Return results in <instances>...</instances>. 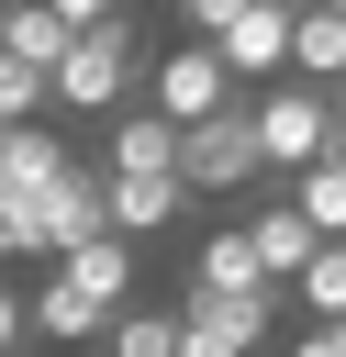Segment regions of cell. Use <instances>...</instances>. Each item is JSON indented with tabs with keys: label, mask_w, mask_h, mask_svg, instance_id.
<instances>
[{
	"label": "cell",
	"mask_w": 346,
	"mask_h": 357,
	"mask_svg": "<svg viewBox=\"0 0 346 357\" xmlns=\"http://www.w3.org/2000/svg\"><path fill=\"white\" fill-rule=\"evenodd\" d=\"M246 234H257V257H268V279H279V290L324 257V234H313V212H301L290 190H279V201H257V212H246Z\"/></svg>",
	"instance_id": "ba28073f"
},
{
	"label": "cell",
	"mask_w": 346,
	"mask_h": 357,
	"mask_svg": "<svg viewBox=\"0 0 346 357\" xmlns=\"http://www.w3.org/2000/svg\"><path fill=\"white\" fill-rule=\"evenodd\" d=\"M56 279H78L100 312H134V234H100V245H78Z\"/></svg>",
	"instance_id": "7c38bea8"
},
{
	"label": "cell",
	"mask_w": 346,
	"mask_h": 357,
	"mask_svg": "<svg viewBox=\"0 0 346 357\" xmlns=\"http://www.w3.org/2000/svg\"><path fill=\"white\" fill-rule=\"evenodd\" d=\"M179 178H190V201H234V190H257V178H268L257 100H234L223 123H190V156H179Z\"/></svg>",
	"instance_id": "3957f363"
},
{
	"label": "cell",
	"mask_w": 346,
	"mask_h": 357,
	"mask_svg": "<svg viewBox=\"0 0 346 357\" xmlns=\"http://www.w3.org/2000/svg\"><path fill=\"white\" fill-rule=\"evenodd\" d=\"M78 56V33L56 22V0H0V67H33V78H56Z\"/></svg>",
	"instance_id": "52a82bcc"
},
{
	"label": "cell",
	"mask_w": 346,
	"mask_h": 357,
	"mask_svg": "<svg viewBox=\"0 0 346 357\" xmlns=\"http://www.w3.org/2000/svg\"><path fill=\"white\" fill-rule=\"evenodd\" d=\"M179 156H190V134L145 100V112H123V123H100V167L112 178H179Z\"/></svg>",
	"instance_id": "8992f818"
},
{
	"label": "cell",
	"mask_w": 346,
	"mask_h": 357,
	"mask_svg": "<svg viewBox=\"0 0 346 357\" xmlns=\"http://www.w3.org/2000/svg\"><path fill=\"white\" fill-rule=\"evenodd\" d=\"M290 301H301V324H346V245H324V257L290 279Z\"/></svg>",
	"instance_id": "2e32d148"
},
{
	"label": "cell",
	"mask_w": 346,
	"mask_h": 357,
	"mask_svg": "<svg viewBox=\"0 0 346 357\" xmlns=\"http://www.w3.org/2000/svg\"><path fill=\"white\" fill-rule=\"evenodd\" d=\"M190 290H279V279H268V257H257L246 223H212L201 257H190Z\"/></svg>",
	"instance_id": "30bf717a"
},
{
	"label": "cell",
	"mask_w": 346,
	"mask_h": 357,
	"mask_svg": "<svg viewBox=\"0 0 346 357\" xmlns=\"http://www.w3.org/2000/svg\"><path fill=\"white\" fill-rule=\"evenodd\" d=\"M257 134H268V178L290 190L301 167H324V156H335V89H301V78L257 89Z\"/></svg>",
	"instance_id": "7a4b0ae2"
},
{
	"label": "cell",
	"mask_w": 346,
	"mask_h": 357,
	"mask_svg": "<svg viewBox=\"0 0 346 357\" xmlns=\"http://www.w3.org/2000/svg\"><path fill=\"white\" fill-rule=\"evenodd\" d=\"M145 100H156V112L190 134V123H223L234 100H257V89L223 67V45H179V56H156V89H145Z\"/></svg>",
	"instance_id": "5b68a950"
},
{
	"label": "cell",
	"mask_w": 346,
	"mask_h": 357,
	"mask_svg": "<svg viewBox=\"0 0 346 357\" xmlns=\"http://www.w3.org/2000/svg\"><path fill=\"white\" fill-rule=\"evenodd\" d=\"M179 346H190L179 312H123V324L100 335V357H179Z\"/></svg>",
	"instance_id": "9a60e30c"
},
{
	"label": "cell",
	"mask_w": 346,
	"mask_h": 357,
	"mask_svg": "<svg viewBox=\"0 0 346 357\" xmlns=\"http://www.w3.org/2000/svg\"><path fill=\"white\" fill-rule=\"evenodd\" d=\"M279 357H346V324H301V335H290Z\"/></svg>",
	"instance_id": "ffe728a7"
},
{
	"label": "cell",
	"mask_w": 346,
	"mask_h": 357,
	"mask_svg": "<svg viewBox=\"0 0 346 357\" xmlns=\"http://www.w3.org/2000/svg\"><path fill=\"white\" fill-rule=\"evenodd\" d=\"M290 78L301 89H346V11H301V56H290Z\"/></svg>",
	"instance_id": "4fadbf2b"
},
{
	"label": "cell",
	"mask_w": 346,
	"mask_h": 357,
	"mask_svg": "<svg viewBox=\"0 0 346 357\" xmlns=\"http://www.w3.org/2000/svg\"><path fill=\"white\" fill-rule=\"evenodd\" d=\"M324 11H346V0H324Z\"/></svg>",
	"instance_id": "603a6c76"
},
{
	"label": "cell",
	"mask_w": 346,
	"mask_h": 357,
	"mask_svg": "<svg viewBox=\"0 0 346 357\" xmlns=\"http://www.w3.org/2000/svg\"><path fill=\"white\" fill-rule=\"evenodd\" d=\"M290 201L313 212V234H324V245H346V145H335L324 167H301V178H290Z\"/></svg>",
	"instance_id": "5bb4252c"
},
{
	"label": "cell",
	"mask_w": 346,
	"mask_h": 357,
	"mask_svg": "<svg viewBox=\"0 0 346 357\" xmlns=\"http://www.w3.org/2000/svg\"><path fill=\"white\" fill-rule=\"evenodd\" d=\"M123 11H134V0H56V22H67V33H100V22H123Z\"/></svg>",
	"instance_id": "d6986e66"
},
{
	"label": "cell",
	"mask_w": 346,
	"mask_h": 357,
	"mask_svg": "<svg viewBox=\"0 0 346 357\" xmlns=\"http://www.w3.org/2000/svg\"><path fill=\"white\" fill-rule=\"evenodd\" d=\"M145 89H156V67H145L134 11L100 22V33H78V56L56 67V112H100V123H123V112H145Z\"/></svg>",
	"instance_id": "6da1fadb"
},
{
	"label": "cell",
	"mask_w": 346,
	"mask_h": 357,
	"mask_svg": "<svg viewBox=\"0 0 346 357\" xmlns=\"http://www.w3.org/2000/svg\"><path fill=\"white\" fill-rule=\"evenodd\" d=\"M279 312H290V290H179V324H190L179 357H257L279 335Z\"/></svg>",
	"instance_id": "277c9868"
},
{
	"label": "cell",
	"mask_w": 346,
	"mask_h": 357,
	"mask_svg": "<svg viewBox=\"0 0 346 357\" xmlns=\"http://www.w3.org/2000/svg\"><path fill=\"white\" fill-rule=\"evenodd\" d=\"M257 0H179V22H190V45H223L234 22H246Z\"/></svg>",
	"instance_id": "ac0fdd59"
},
{
	"label": "cell",
	"mask_w": 346,
	"mask_h": 357,
	"mask_svg": "<svg viewBox=\"0 0 346 357\" xmlns=\"http://www.w3.org/2000/svg\"><path fill=\"white\" fill-rule=\"evenodd\" d=\"M112 324H123V312H100V301H89L78 279H56V268L33 279V335H56V346H100Z\"/></svg>",
	"instance_id": "8fae6325"
},
{
	"label": "cell",
	"mask_w": 346,
	"mask_h": 357,
	"mask_svg": "<svg viewBox=\"0 0 346 357\" xmlns=\"http://www.w3.org/2000/svg\"><path fill=\"white\" fill-rule=\"evenodd\" d=\"M179 223H190V178H112V234L156 245V234H179Z\"/></svg>",
	"instance_id": "9c48e42d"
},
{
	"label": "cell",
	"mask_w": 346,
	"mask_h": 357,
	"mask_svg": "<svg viewBox=\"0 0 346 357\" xmlns=\"http://www.w3.org/2000/svg\"><path fill=\"white\" fill-rule=\"evenodd\" d=\"M335 145H346V89H335Z\"/></svg>",
	"instance_id": "44dd1931"
},
{
	"label": "cell",
	"mask_w": 346,
	"mask_h": 357,
	"mask_svg": "<svg viewBox=\"0 0 346 357\" xmlns=\"http://www.w3.org/2000/svg\"><path fill=\"white\" fill-rule=\"evenodd\" d=\"M279 11H313V0H279Z\"/></svg>",
	"instance_id": "7402d4cb"
},
{
	"label": "cell",
	"mask_w": 346,
	"mask_h": 357,
	"mask_svg": "<svg viewBox=\"0 0 346 357\" xmlns=\"http://www.w3.org/2000/svg\"><path fill=\"white\" fill-rule=\"evenodd\" d=\"M45 100H56V78H33V67H0V134H22Z\"/></svg>",
	"instance_id": "e0dca14e"
}]
</instances>
